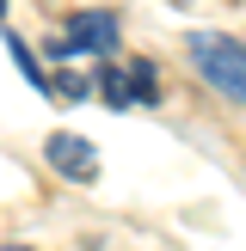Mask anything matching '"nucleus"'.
I'll return each instance as SVG.
<instances>
[{
	"label": "nucleus",
	"instance_id": "2",
	"mask_svg": "<svg viewBox=\"0 0 246 251\" xmlns=\"http://www.w3.org/2000/svg\"><path fill=\"white\" fill-rule=\"evenodd\" d=\"M98 98H105L111 110H148L160 104V68L148 55H111L105 68H98Z\"/></svg>",
	"mask_w": 246,
	"mask_h": 251
},
{
	"label": "nucleus",
	"instance_id": "5",
	"mask_svg": "<svg viewBox=\"0 0 246 251\" xmlns=\"http://www.w3.org/2000/svg\"><path fill=\"white\" fill-rule=\"evenodd\" d=\"M6 49H12V68H19V74H25V80H31V86H37V92H49V74H43V61H37V49H31V43H25V37H19V31H6Z\"/></svg>",
	"mask_w": 246,
	"mask_h": 251
},
{
	"label": "nucleus",
	"instance_id": "6",
	"mask_svg": "<svg viewBox=\"0 0 246 251\" xmlns=\"http://www.w3.org/2000/svg\"><path fill=\"white\" fill-rule=\"evenodd\" d=\"M92 86H98V80H86V74H62V80H49V98H68V104H80Z\"/></svg>",
	"mask_w": 246,
	"mask_h": 251
},
{
	"label": "nucleus",
	"instance_id": "1",
	"mask_svg": "<svg viewBox=\"0 0 246 251\" xmlns=\"http://www.w3.org/2000/svg\"><path fill=\"white\" fill-rule=\"evenodd\" d=\"M184 55H191V68L203 74L215 92H228V98H240V104H246V43H240V37L191 31V37H184Z\"/></svg>",
	"mask_w": 246,
	"mask_h": 251
},
{
	"label": "nucleus",
	"instance_id": "3",
	"mask_svg": "<svg viewBox=\"0 0 246 251\" xmlns=\"http://www.w3.org/2000/svg\"><path fill=\"white\" fill-rule=\"evenodd\" d=\"M43 159L62 172V178H74V184H92V178H98V153H92L86 135H68V129L49 135V141H43Z\"/></svg>",
	"mask_w": 246,
	"mask_h": 251
},
{
	"label": "nucleus",
	"instance_id": "7",
	"mask_svg": "<svg viewBox=\"0 0 246 251\" xmlns=\"http://www.w3.org/2000/svg\"><path fill=\"white\" fill-rule=\"evenodd\" d=\"M6 251H31V245H6Z\"/></svg>",
	"mask_w": 246,
	"mask_h": 251
},
{
	"label": "nucleus",
	"instance_id": "4",
	"mask_svg": "<svg viewBox=\"0 0 246 251\" xmlns=\"http://www.w3.org/2000/svg\"><path fill=\"white\" fill-rule=\"evenodd\" d=\"M123 37L117 12H74L68 19V49H92V55H111Z\"/></svg>",
	"mask_w": 246,
	"mask_h": 251
}]
</instances>
